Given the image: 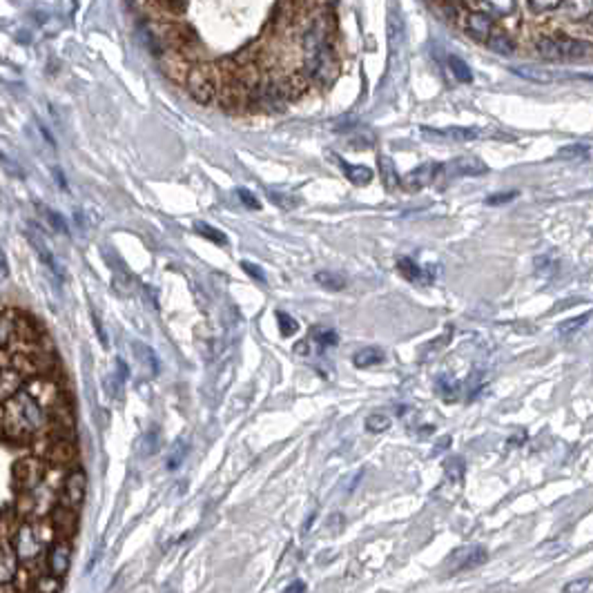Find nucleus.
<instances>
[{
	"label": "nucleus",
	"instance_id": "obj_54",
	"mask_svg": "<svg viewBox=\"0 0 593 593\" xmlns=\"http://www.w3.org/2000/svg\"><path fill=\"white\" fill-rule=\"evenodd\" d=\"M294 353H296V355H310V351H308V339H301V342H296V344H294Z\"/></svg>",
	"mask_w": 593,
	"mask_h": 593
},
{
	"label": "nucleus",
	"instance_id": "obj_15",
	"mask_svg": "<svg viewBox=\"0 0 593 593\" xmlns=\"http://www.w3.org/2000/svg\"><path fill=\"white\" fill-rule=\"evenodd\" d=\"M20 406H23L27 431H40L45 426V410H42V406L29 393H20Z\"/></svg>",
	"mask_w": 593,
	"mask_h": 593
},
{
	"label": "nucleus",
	"instance_id": "obj_17",
	"mask_svg": "<svg viewBox=\"0 0 593 593\" xmlns=\"http://www.w3.org/2000/svg\"><path fill=\"white\" fill-rule=\"evenodd\" d=\"M558 40V47H560V54H562V60H585L591 54V42L587 40H580V38H556Z\"/></svg>",
	"mask_w": 593,
	"mask_h": 593
},
{
	"label": "nucleus",
	"instance_id": "obj_53",
	"mask_svg": "<svg viewBox=\"0 0 593 593\" xmlns=\"http://www.w3.org/2000/svg\"><path fill=\"white\" fill-rule=\"evenodd\" d=\"M268 197H270L272 203H277V206H281V208H292V206L288 203V201H285V197H283L281 192H270Z\"/></svg>",
	"mask_w": 593,
	"mask_h": 593
},
{
	"label": "nucleus",
	"instance_id": "obj_52",
	"mask_svg": "<svg viewBox=\"0 0 593 593\" xmlns=\"http://www.w3.org/2000/svg\"><path fill=\"white\" fill-rule=\"evenodd\" d=\"M7 274H9V268H7V257H5L3 248H0V283H3V281L7 279Z\"/></svg>",
	"mask_w": 593,
	"mask_h": 593
},
{
	"label": "nucleus",
	"instance_id": "obj_44",
	"mask_svg": "<svg viewBox=\"0 0 593 593\" xmlns=\"http://www.w3.org/2000/svg\"><path fill=\"white\" fill-rule=\"evenodd\" d=\"M0 165L5 167V172L12 176V178H23V169H20V165L14 161V158H9L7 154L0 152Z\"/></svg>",
	"mask_w": 593,
	"mask_h": 593
},
{
	"label": "nucleus",
	"instance_id": "obj_36",
	"mask_svg": "<svg viewBox=\"0 0 593 593\" xmlns=\"http://www.w3.org/2000/svg\"><path fill=\"white\" fill-rule=\"evenodd\" d=\"M277 326H279V333H281V337H292L296 331H299V324L294 321V317H290L288 312H283V310H277Z\"/></svg>",
	"mask_w": 593,
	"mask_h": 593
},
{
	"label": "nucleus",
	"instance_id": "obj_42",
	"mask_svg": "<svg viewBox=\"0 0 593 593\" xmlns=\"http://www.w3.org/2000/svg\"><path fill=\"white\" fill-rule=\"evenodd\" d=\"M440 388H442V395H444V399H453V395H458V388H460V384L458 381H455L451 375H442L440 377Z\"/></svg>",
	"mask_w": 593,
	"mask_h": 593
},
{
	"label": "nucleus",
	"instance_id": "obj_7",
	"mask_svg": "<svg viewBox=\"0 0 593 593\" xmlns=\"http://www.w3.org/2000/svg\"><path fill=\"white\" fill-rule=\"evenodd\" d=\"M486 560H489V553H486L484 546H464L458 549L451 556V574H458V571H471L482 567Z\"/></svg>",
	"mask_w": 593,
	"mask_h": 593
},
{
	"label": "nucleus",
	"instance_id": "obj_5",
	"mask_svg": "<svg viewBox=\"0 0 593 593\" xmlns=\"http://www.w3.org/2000/svg\"><path fill=\"white\" fill-rule=\"evenodd\" d=\"M72 567V544L69 540H58L51 544L47 553V574L54 576L56 580H62L69 574Z\"/></svg>",
	"mask_w": 593,
	"mask_h": 593
},
{
	"label": "nucleus",
	"instance_id": "obj_40",
	"mask_svg": "<svg viewBox=\"0 0 593 593\" xmlns=\"http://www.w3.org/2000/svg\"><path fill=\"white\" fill-rule=\"evenodd\" d=\"M60 589V580H56L54 576L42 574L36 580V593H58Z\"/></svg>",
	"mask_w": 593,
	"mask_h": 593
},
{
	"label": "nucleus",
	"instance_id": "obj_1",
	"mask_svg": "<svg viewBox=\"0 0 593 593\" xmlns=\"http://www.w3.org/2000/svg\"><path fill=\"white\" fill-rule=\"evenodd\" d=\"M12 549L18 558V565H34L45 556V533L40 524L20 522L12 535Z\"/></svg>",
	"mask_w": 593,
	"mask_h": 593
},
{
	"label": "nucleus",
	"instance_id": "obj_21",
	"mask_svg": "<svg viewBox=\"0 0 593 593\" xmlns=\"http://www.w3.org/2000/svg\"><path fill=\"white\" fill-rule=\"evenodd\" d=\"M335 158H337V163L342 165V169H344V174H346V178L351 183H355V185H368L370 181H373V169L370 167H366V165H351V163H346L342 156H337V154H333Z\"/></svg>",
	"mask_w": 593,
	"mask_h": 593
},
{
	"label": "nucleus",
	"instance_id": "obj_23",
	"mask_svg": "<svg viewBox=\"0 0 593 593\" xmlns=\"http://www.w3.org/2000/svg\"><path fill=\"white\" fill-rule=\"evenodd\" d=\"M20 388H23V377L16 370H3L0 373V401H9L14 399Z\"/></svg>",
	"mask_w": 593,
	"mask_h": 593
},
{
	"label": "nucleus",
	"instance_id": "obj_31",
	"mask_svg": "<svg viewBox=\"0 0 593 593\" xmlns=\"http://www.w3.org/2000/svg\"><path fill=\"white\" fill-rule=\"evenodd\" d=\"M194 230L199 232L201 237H206L208 241L217 243V246H228V237L224 235V232L217 230L215 226L206 224V221H197V224H194Z\"/></svg>",
	"mask_w": 593,
	"mask_h": 593
},
{
	"label": "nucleus",
	"instance_id": "obj_19",
	"mask_svg": "<svg viewBox=\"0 0 593 593\" xmlns=\"http://www.w3.org/2000/svg\"><path fill=\"white\" fill-rule=\"evenodd\" d=\"M308 90H310V78L303 72H296L285 78V83H281V92L285 101H299L303 94H308Z\"/></svg>",
	"mask_w": 593,
	"mask_h": 593
},
{
	"label": "nucleus",
	"instance_id": "obj_14",
	"mask_svg": "<svg viewBox=\"0 0 593 593\" xmlns=\"http://www.w3.org/2000/svg\"><path fill=\"white\" fill-rule=\"evenodd\" d=\"M18 558L14 553L12 544L0 540V587H9L18 578Z\"/></svg>",
	"mask_w": 593,
	"mask_h": 593
},
{
	"label": "nucleus",
	"instance_id": "obj_22",
	"mask_svg": "<svg viewBox=\"0 0 593 593\" xmlns=\"http://www.w3.org/2000/svg\"><path fill=\"white\" fill-rule=\"evenodd\" d=\"M508 72L515 74V76L524 78V81H528V83H537V85H546V83H551L556 78L549 69L535 67V65H511V67H508Z\"/></svg>",
	"mask_w": 593,
	"mask_h": 593
},
{
	"label": "nucleus",
	"instance_id": "obj_11",
	"mask_svg": "<svg viewBox=\"0 0 593 593\" xmlns=\"http://www.w3.org/2000/svg\"><path fill=\"white\" fill-rule=\"evenodd\" d=\"M27 237H29V241H31V246H34V250H36V254H38V259L42 261V266H45L51 274H54L56 279H62V268L58 266V261L54 259V254H51V250L47 248L45 239H42V235H40L38 228H36L34 224L27 226Z\"/></svg>",
	"mask_w": 593,
	"mask_h": 593
},
{
	"label": "nucleus",
	"instance_id": "obj_35",
	"mask_svg": "<svg viewBox=\"0 0 593 593\" xmlns=\"http://www.w3.org/2000/svg\"><path fill=\"white\" fill-rule=\"evenodd\" d=\"M185 455H187V444H185V440H176V442H174V446H172V451H169L167 469H169V471H176L178 466L183 464Z\"/></svg>",
	"mask_w": 593,
	"mask_h": 593
},
{
	"label": "nucleus",
	"instance_id": "obj_3",
	"mask_svg": "<svg viewBox=\"0 0 593 593\" xmlns=\"http://www.w3.org/2000/svg\"><path fill=\"white\" fill-rule=\"evenodd\" d=\"M337 69H339V62L328 42L324 47L317 49L312 56H308V74L317 83H321V85L333 83L337 76ZM308 74H306V76H308Z\"/></svg>",
	"mask_w": 593,
	"mask_h": 593
},
{
	"label": "nucleus",
	"instance_id": "obj_33",
	"mask_svg": "<svg viewBox=\"0 0 593 593\" xmlns=\"http://www.w3.org/2000/svg\"><path fill=\"white\" fill-rule=\"evenodd\" d=\"M49 455L56 464H69L74 458H76V449H74L69 442H56L54 446H51Z\"/></svg>",
	"mask_w": 593,
	"mask_h": 593
},
{
	"label": "nucleus",
	"instance_id": "obj_37",
	"mask_svg": "<svg viewBox=\"0 0 593 593\" xmlns=\"http://www.w3.org/2000/svg\"><path fill=\"white\" fill-rule=\"evenodd\" d=\"M390 417L388 415H384V412H373V415H368L366 417V431H370V433H384V431H388L390 428Z\"/></svg>",
	"mask_w": 593,
	"mask_h": 593
},
{
	"label": "nucleus",
	"instance_id": "obj_9",
	"mask_svg": "<svg viewBox=\"0 0 593 593\" xmlns=\"http://www.w3.org/2000/svg\"><path fill=\"white\" fill-rule=\"evenodd\" d=\"M460 27L466 31V36L473 38L475 42H486L493 31V18L482 12H469V14H464Z\"/></svg>",
	"mask_w": 593,
	"mask_h": 593
},
{
	"label": "nucleus",
	"instance_id": "obj_20",
	"mask_svg": "<svg viewBox=\"0 0 593 593\" xmlns=\"http://www.w3.org/2000/svg\"><path fill=\"white\" fill-rule=\"evenodd\" d=\"M421 132L437 136V139L458 141V143L475 141V139H478V136H480V130H475V127H446V130H431V127H424Z\"/></svg>",
	"mask_w": 593,
	"mask_h": 593
},
{
	"label": "nucleus",
	"instance_id": "obj_12",
	"mask_svg": "<svg viewBox=\"0 0 593 593\" xmlns=\"http://www.w3.org/2000/svg\"><path fill=\"white\" fill-rule=\"evenodd\" d=\"M397 270L401 277L408 279L410 283H433L435 272H437L435 266H419V263H415L408 257L397 259Z\"/></svg>",
	"mask_w": 593,
	"mask_h": 593
},
{
	"label": "nucleus",
	"instance_id": "obj_18",
	"mask_svg": "<svg viewBox=\"0 0 593 593\" xmlns=\"http://www.w3.org/2000/svg\"><path fill=\"white\" fill-rule=\"evenodd\" d=\"M261 94V110H270V112H283L285 110V97L281 92V83H268L259 87Z\"/></svg>",
	"mask_w": 593,
	"mask_h": 593
},
{
	"label": "nucleus",
	"instance_id": "obj_25",
	"mask_svg": "<svg viewBox=\"0 0 593 593\" xmlns=\"http://www.w3.org/2000/svg\"><path fill=\"white\" fill-rule=\"evenodd\" d=\"M486 45H489L491 51H495V54H500V56H511L515 51V42L511 36L506 34V31H491Z\"/></svg>",
	"mask_w": 593,
	"mask_h": 593
},
{
	"label": "nucleus",
	"instance_id": "obj_27",
	"mask_svg": "<svg viewBox=\"0 0 593 593\" xmlns=\"http://www.w3.org/2000/svg\"><path fill=\"white\" fill-rule=\"evenodd\" d=\"M535 49H537V54L542 56L544 60H551V62H560V60H562V54H560V47H558V40L551 38V36L537 38Z\"/></svg>",
	"mask_w": 593,
	"mask_h": 593
},
{
	"label": "nucleus",
	"instance_id": "obj_48",
	"mask_svg": "<svg viewBox=\"0 0 593 593\" xmlns=\"http://www.w3.org/2000/svg\"><path fill=\"white\" fill-rule=\"evenodd\" d=\"M589 585H591L589 578H578L574 582H569V585L562 589V593H585L589 589Z\"/></svg>",
	"mask_w": 593,
	"mask_h": 593
},
{
	"label": "nucleus",
	"instance_id": "obj_2",
	"mask_svg": "<svg viewBox=\"0 0 593 593\" xmlns=\"http://www.w3.org/2000/svg\"><path fill=\"white\" fill-rule=\"evenodd\" d=\"M187 92L199 105H210L217 99V69L208 62H199V65L190 67V74L185 78Z\"/></svg>",
	"mask_w": 593,
	"mask_h": 593
},
{
	"label": "nucleus",
	"instance_id": "obj_47",
	"mask_svg": "<svg viewBox=\"0 0 593 593\" xmlns=\"http://www.w3.org/2000/svg\"><path fill=\"white\" fill-rule=\"evenodd\" d=\"M237 194H239V199H241V203H243V206H246V208H250V210H259V208H261V201H259L257 197H254V194L250 192V190H246V187H241V190H239V192H237Z\"/></svg>",
	"mask_w": 593,
	"mask_h": 593
},
{
	"label": "nucleus",
	"instance_id": "obj_32",
	"mask_svg": "<svg viewBox=\"0 0 593 593\" xmlns=\"http://www.w3.org/2000/svg\"><path fill=\"white\" fill-rule=\"evenodd\" d=\"M449 67L451 74L455 76V81L460 83H473V69L466 65V62L460 56H449Z\"/></svg>",
	"mask_w": 593,
	"mask_h": 593
},
{
	"label": "nucleus",
	"instance_id": "obj_8",
	"mask_svg": "<svg viewBox=\"0 0 593 593\" xmlns=\"http://www.w3.org/2000/svg\"><path fill=\"white\" fill-rule=\"evenodd\" d=\"M440 172H444V176H480L489 172V165L480 156H460L453 158L451 163L442 165Z\"/></svg>",
	"mask_w": 593,
	"mask_h": 593
},
{
	"label": "nucleus",
	"instance_id": "obj_56",
	"mask_svg": "<svg viewBox=\"0 0 593 593\" xmlns=\"http://www.w3.org/2000/svg\"><path fill=\"white\" fill-rule=\"evenodd\" d=\"M449 444H451V437H442V440H440V446H435V453H442L444 449H449Z\"/></svg>",
	"mask_w": 593,
	"mask_h": 593
},
{
	"label": "nucleus",
	"instance_id": "obj_39",
	"mask_svg": "<svg viewBox=\"0 0 593 593\" xmlns=\"http://www.w3.org/2000/svg\"><path fill=\"white\" fill-rule=\"evenodd\" d=\"M444 469H446V480H451V482H462V478H464V460H462V458H451V460H446Z\"/></svg>",
	"mask_w": 593,
	"mask_h": 593
},
{
	"label": "nucleus",
	"instance_id": "obj_30",
	"mask_svg": "<svg viewBox=\"0 0 593 593\" xmlns=\"http://www.w3.org/2000/svg\"><path fill=\"white\" fill-rule=\"evenodd\" d=\"M315 281L321 285V288L331 290V292H339L346 288V279L342 274H335V272H317L315 274Z\"/></svg>",
	"mask_w": 593,
	"mask_h": 593
},
{
	"label": "nucleus",
	"instance_id": "obj_28",
	"mask_svg": "<svg viewBox=\"0 0 593 593\" xmlns=\"http://www.w3.org/2000/svg\"><path fill=\"white\" fill-rule=\"evenodd\" d=\"M132 348H134V353H136V357L141 359V364L150 370L152 375H156L158 373V357H156V353L152 351L150 346H145V344H141V342H136V344H132Z\"/></svg>",
	"mask_w": 593,
	"mask_h": 593
},
{
	"label": "nucleus",
	"instance_id": "obj_16",
	"mask_svg": "<svg viewBox=\"0 0 593 593\" xmlns=\"http://www.w3.org/2000/svg\"><path fill=\"white\" fill-rule=\"evenodd\" d=\"M16 475H18L20 486H23L25 491H34L42 482V464L38 460H25V462L18 464Z\"/></svg>",
	"mask_w": 593,
	"mask_h": 593
},
{
	"label": "nucleus",
	"instance_id": "obj_55",
	"mask_svg": "<svg viewBox=\"0 0 593 593\" xmlns=\"http://www.w3.org/2000/svg\"><path fill=\"white\" fill-rule=\"evenodd\" d=\"M303 591H306V585L301 580H296L294 585H290L288 589H285V593H303Z\"/></svg>",
	"mask_w": 593,
	"mask_h": 593
},
{
	"label": "nucleus",
	"instance_id": "obj_38",
	"mask_svg": "<svg viewBox=\"0 0 593 593\" xmlns=\"http://www.w3.org/2000/svg\"><path fill=\"white\" fill-rule=\"evenodd\" d=\"M589 317H591V315H589V312H585L582 317H571V319L562 321V324H560V328H558V331H560V335H565V337L576 335V333L580 331V328H582V326H585V324L589 321Z\"/></svg>",
	"mask_w": 593,
	"mask_h": 593
},
{
	"label": "nucleus",
	"instance_id": "obj_10",
	"mask_svg": "<svg viewBox=\"0 0 593 593\" xmlns=\"http://www.w3.org/2000/svg\"><path fill=\"white\" fill-rule=\"evenodd\" d=\"M221 108L226 112H241L243 105H246V97L248 90L237 78H228L224 85H221V92H217Z\"/></svg>",
	"mask_w": 593,
	"mask_h": 593
},
{
	"label": "nucleus",
	"instance_id": "obj_24",
	"mask_svg": "<svg viewBox=\"0 0 593 593\" xmlns=\"http://www.w3.org/2000/svg\"><path fill=\"white\" fill-rule=\"evenodd\" d=\"M377 165H379V174H381V183H384V187L388 190V192H395V190L399 187V181L401 176L397 174V167H395V161L386 154H381L377 158Z\"/></svg>",
	"mask_w": 593,
	"mask_h": 593
},
{
	"label": "nucleus",
	"instance_id": "obj_26",
	"mask_svg": "<svg viewBox=\"0 0 593 593\" xmlns=\"http://www.w3.org/2000/svg\"><path fill=\"white\" fill-rule=\"evenodd\" d=\"M381 362H384V351H381V348H375V346L362 348V351H357L353 357V364L357 368H370V366H377Z\"/></svg>",
	"mask_w": 593,
	"mask_h": 593
},
{
	"label": "nucleus",
	"instance_id": "obj_34",
	"mask_svg": "<svg viewBox=\"0 0 593 593\" xmlns=\"http://www.w3.org/2000/svg\"><path fill=\"white\" fill-rule=\"evenodd\" d=\"M310 339L319 344V348H328V346H337L339 344V337H337L335 331H331V328H319V326L310 331Z\"/></svg>",
	"mask_w": 593,
	"mask_h": 593
},
{
	"label": "nucleus",
	"instance_id": "obj_43",
	"mask_svg": "<svg viewBox=\"0 0 593 593\" xmlns=\"http://www.w3.org/2000/svg\"><path fill=\"white\" fill-rule=\"evenodd\" d=\"M239 266H241V270H243V272H248L254 281H259V283H268L266 272H263V268H259L257 263H252V261H241Z\"/></svg>",
	"mask_w": 593,
	"mask_h": 593
},
{
	"label": "nucleus",
	"instance_id": "obj_49",
	"mask_svg": "<svg viewBox=\"0 0 593 593\" xmlns=\"http://www.w3.org/2000/svg\"><path fill=\"white\" fill-rule=\"evenodd\" d=\"M12 328H14V324L9 317H0V348L9 342V337H12Z\"/></svg>",
	"mask_w": 593,
	"mask_h": 593
},
{
	"label": "nucleus",
	"instance_id": "obj_46",
	"mask_svg": "<svg viewBox=\"0 0 593 593\" xmlns=\"http://www.w3.org/2000/svg\"><path fill=\"white\" fill-rule=\"evenodd\" d=\"M515 197H517L515 190H513V192H497V194L486 197L484 203H486V206H504V203H508V201H513Z\"/></svg>",
	"mask_w": 593,
	"mask_h": 593
},
{
	"label": "nucleus",
	"instance_id": "obj_6",
	"mask_svg": "<svg viewBox=\"0 0 593 593\" xmlns=\"http://www.w3.org/2000/svg\"><path fill=\"white\" fill-rule=\"evenodd\" d=\"M440 167L442 165H437V163H421L419 167H415V169H410V172L401 178L399 181V187H404L406 192H419V190H424L426 185H431L433 181H435L437 178V174H440Z\"/></svg>",
	"mask_w": 593,
	"mask_h": 593
},
{
	"label": "nucleus",
	"instance_id": "obj_51",
	"mask_svg": "<svg viewBox=\"0 0 593 593\" xmlns=\"http://www.w3.org/2000/svg\"><path fill=\"white\" fill-rule=\"evenodd\" d=\"M156 7L165 9V12H174V14H178V16L187 12V3H158Z\"/></svg>",
	"mask_w": 593,
	"mask_h": 593
},
{
	"label": "nucleus",
	"instance_id": "obj_45",
	"mask_svg": "<svg viewBox=\"0 0 593 593\" xmlns=\"http://www.w3.org/2000/svg\"><path fill=\"white\" fill-rule=\"evenodd\" d=\"M158 442H161V437H158V431H150L143 440V453L145 455H154L158 451Z\"/></svg>",
	"mask_w": 593,
	"mask_h": 593
},
{
	"label": "nucleus",
	"instance_id": "obj_41",
	"mask_svg": "<svg viewBox=\"0 0 593 593\" xmlns=\"http://www.w3.org/2000/svg\"><path fill=\"white\" fill-rule=\"evenodd\" d=\"M558 156L560 158H587L589 156V147L587 145H567L562 147V150H558Z\"/></svg>",
	"mask_w": 593,
	"mask_h": 593
},
{
	"label": "nucleus",
	"instance_id": "obj_29",
	"mask_svg": "<svg viewBox=\"0 0 593 593\" xmlns=\"http://www.w3.org/2000/svg\"><path fill=\"white\" fill-rule=\"evenodd\" d=\"M36 208L40 210V217L45 219V224H47L51 230H54V232H60V235H67V232H69V230H67V221L62 219L56 210H51V208L42 206V203H38Z\"/></svg>",
	"mask_w": 593,
	"mask_h": 593
},
{
	"label": "nucleus",
	"instance_id": "obj_13",
	"mask_svg": "<svg viewBox=\"0 0 593 593\" xmlns=\"http://www.w3.org/2000/svg\"><path fill=\"white\" fill-rule=\"evenodd\" d=\"M158 58H161V67L169 78H172L174 83H185L187 74H190L187 58H183L178 51H172V49H165Z\"/></svg>",
	"mask_w": 593,
	"mask_h": 593
},
{
	"label": "nucleus",
	"instance_id": "obj_50",
	"mask_svg": "<svg viewBox=\"0 0 593 593\" xmlns=\"http://www.w3.org/2000/svg\"><path fill=\"white\" fill-rule=\"evenodd\" d=\"M528 7H531L533 12H537V14H544V12H553V9L562 7V3H553V0H549V3H537V0H531Z\"/></svg>",
	"mask_w": 593,
	"mask_h": 593
},
{
	"label": "nucleus",
	"instance_id": "obj_4",
	"mask_svg": "<svg viewBox=\"0 0 593 593\" xmlns=\"http://www.w3.org/2000/svg\"><path fill=\"white\" fill-rule=\"evenodd\" d=\"M85 493H87V478H85V473L81 469L72 471L65 478V482H62V495H60L62 508L76 511L85 502Z\"/></svg>",
	"mask_w": 593,
	"mask_h": 593
}]
</instances>
